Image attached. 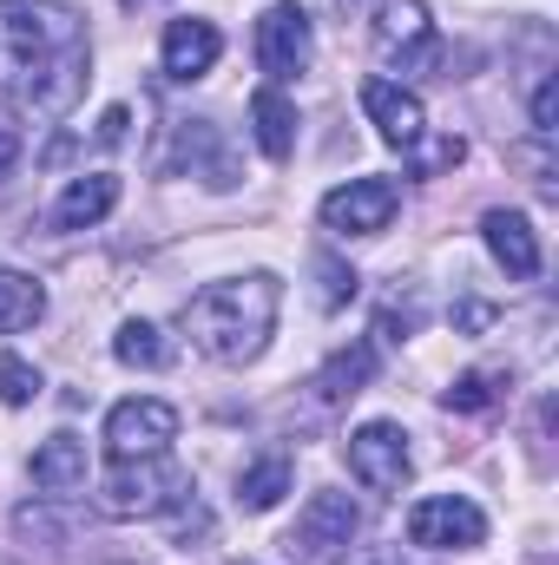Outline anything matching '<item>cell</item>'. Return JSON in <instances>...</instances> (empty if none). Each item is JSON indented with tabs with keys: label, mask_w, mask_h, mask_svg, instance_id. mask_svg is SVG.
Wrapping results in <instances>:
<instances>
[{
	"label": "cell",
	"mask_w": 559,
	"mask_h": 565,
	"mask_svg": "<svg viewBox=\"0 0 559 565\" xmlns=\"http://www.w3.org/2000/svg\"><path fill=\"white\" fill-rule=\"evenodd\" d=\"M113 355H119L126 369H165V362H171V342H165V329H158V322L133 316V322H119Z\"/></svg>",
	"instance_id": "cell-21"
},
{
	"label": "cell",
	"mask_w": 559,
	"mask_h": 565,
	"mask_svg": "<svg viewBox=\"0 0 559 565\" xmlns=\"http://www.w3.org/2000/svg\"><path fill=\"white\" fill-rule=\"evenodd\" d=\"M27 480L46 493V500H66V493H80L86 487V440L80 434H46L40 447H33V460H27Z\"/></svg>",
	"instance_id": "cell-14"
},
{
	"label": "cell",
	"mask_w": 559,
	"mask_h": 565,
	"mask_svg": "<svg viewBox=\"0 0 559 565\" xmlns=\"http://www.w3.org/2000/svg\"><path fill=\"white\" fill-rule=\"evenodd\" d=\"M494 395H500V375H494V369H467L461 382L441 388V408H447V415H481Z\"/></svg>",
	"instance_id": "cell-22"
},
{
	"label": "cell",
	"mask_w": 559,
	"mask_h": 565,
	"mask_svg": "<svg viewBox=\"0 0 559 565\" xmlns=\"http://www.w3.org/2000/svg\"><path fill=\"white\" fill-rule=\"evenodd\" d=\"M409 546L421 553H474L487 546V513L467 493H428L409 507Z\"/></svg>",
	"instance_id": "cell-5"
},
{
	"label": "cell",
	"mask_w": 559,
	"mask_h": 565,
	"mask_svg": "<svg viewBox=\"0 0 559 565\" xmlns=\"http://www.w3.org/2000/svg\"><path fill=\"white\" fill-rule=\"evenodd\" d=\"M178 440V408L158 395H133L106 415V454L113 460H139V454H171Z\"/></svg>",
	"instance_id": "cell-9"
},
{
	"label": "cell",
	"mask_w": 559,
	"mask_h": 565,
	"mask_svg": "<svg viewBox=\"0 0 559 565\" xmlns=\"http://www.w3.org/2000/svg\"><path fill=\"white\" fill-rule=\"evenodd\" d=\"M178 158H184L211 191H231V184H238V158H231V145L218 139L211 119H184V126H178Z\"/></svg>",
	"instance_id": "cell-16"
},
{
	"label": "cell",
	"mask_w": 559,
	"mask_h": 565,
	"mask_svg": "<svg viewBox=\"0 0 559 565\" xmlns=\"http://www.w3.org/2000/svg\"><path fill=\"white\" fill-rule=\"evenodd\" d=\"M376 362H382V349H376L369 335H356L349 349H336V355L316 369V395H323V402H349V395H362V388L376 382Z\"/></svg>",
	"instance_id": "cell-17"
},
{
	"label": "cell",
	"mask_w": 559,
	"mask_h": 565,
	"mask_svg": "<svg viewBox=\"0 0 559 565\" xmlns=\"http://www.w3.org/2000/svg\"><path fill=\"white\" fill-rule=\"evenodd\" d=\"M349 473L369 487V493H402L415 480V454H409V434L402 422H362L349 434Z\"/></svg>",
	"instance_id": "cell-8"
},
{
	"label": "cell",
	"mask_w": 559,
	"mask_h": 565,
	"mask_svg": "<svg viewBox=\"0 0 559 565\" xmlns=\"http://www.w3.org/2000/svg\"><path fill=\"white\" fill-rule=\"evenodd\" d=\"M402 211V184L395 178H349L323 198V231L336 237H382Z\"/></svg>",
	"instance_id": "cell-6"
},
{
	"label": "cell",
	"mask_w": 559,
	"mask_h": 565,
	"mask_svg": "<svg viewBox=\"0 0 559 565\" xmlns=\"http://www.w3.org/2000/svg\"><path fill=\"white\" fill-rule=\"evenodd\" d=\"M481 237H487V257L514 282L540 277V231L527 224V211H487L481 217Z\"/></svg>",
	"instance_id": "cell-13"
},
{
	"label": "cell",
	"mask_w": 559,
	"mask_h": 565,
	"mask_svg": "<svg viewBox=\"0 0 559 565\" xmlns=\"http://www.w3.org/2000/svg\"><path fill=\"white\" fill-rule=\"evenodd\" d=\"M316 270H323V309H342V302L356 296V270H342V264H329V257H323Z\"/></svg>",
	"instance_id": "cell-25"
},
{
	"label": "cell",
	"mask_w": 559,
	"mask_h": 565,
	"mask_svg": "<svg viewBox=\"0 0 559 565\" xmlns=\"http://www.w3.org/2000/svg\"><path fill=\"white\" fill-rule=\"evenodd\" d=\"M376 46L409 60V53H428L434 46V20H428V0H376Z\"/></svg>",
	"instance_id": "cell-15"
},
{
	"label": "cell",
	"mask_w": 559,
	"mask_h": 565,
	"mask_svg": "<svg viewBox=\"0 0 559 565\" xmlns=\"http://www.w3.org/2000/svg\"><path fill=\"white\" fill-rule=\"evenodd\" d=\"M309 60H316V26H309V13H303L296 0H271L264 20H257V66L271 73V86H289V79L309 73Z\"/></svg>",
	"instance_id": "cell-7"
},
{
	"label": "cell",
	"mask_w": 559,
	"mask_h": 565,
	"mask_svg": "<svg viewBox=\"0 0 559 565\" xmlns=\"http://www.w3.org/2000/svg\"><path fill=\"white\" fill-rule=\"evenodd\" d=\"M191 487H198L191 467H178L171 454L113 460V473L99 480V513H106V520H165Z\"/></svg>",
	"instance_id": "cell-3"
},
{
	"label": "cell",
	"mask_w": 559,
	"mask_h": 565,
	"mask_svg": "<svg viewBox=\"0 0 559 565\" xmlns=\"http://www.w3.org/2000/svg\"><path fill=\"white\" fill-rule=\"evenodd\" d=\"M13 164H20V132H0V184H7Z\"/></svg>",
	"instance_id": "cell-27"
},
{
	"label": "cell",
	"mask_w": 559,
	"mask_h": 565,
	"mask_svg": "<svg viewBox=\"0 0 559 565\" xmlns=\"http://www.w3.org/2000/svg\"><path fill=\"white\" fill-rule=\"evenodd\" d=\"M93 79V33L73 0H0V99L53 126Z\"/></svg>",
	"instance_id": "cell-1"
},
{
	"label": "cell",
	"mask_w": 559,
	"mask_h": 565,
	"mask_svg": "<svg viewBox=\"0 0 559 565\" xmlns=\"http://www.w3.org/2000/svg\"><path fill=\"white\" fill-rule=\"evenodd\" d=\"M251 139H257V151L271 164H283L296 151V106L283 99V86H257L251 93Z\"/></svg>",
	"instance_id": "cell-19"
},
{
	"label": "cell",
	"mask_w": 559,
	"mask_h": 565,
	"mask_svg": "<svg viewBox=\"0 0 559 565\" xmlns=\"http://www.w3.org/2000/svg\"><path fill=\"white\" fill-rule=\"evenodd\" d=\"M218 60H224V33H218V20L184 13V20H171L165 40H158V66H165L171 86H198Z\"/></svg>",
	"instance_id": "cell-10"
},
{
	"label": "cell",
	"mask_w": 559,
	"mask_h": 565,
	"mask_svg": "<svg viewBox=\"0 0 559 565\" xmlns=\"http://www.w3.org/2000/svg\"><path fill=\"white\" fill-rule=\"evenodd\" d=\"M126 126H133V106H106V119H99V145H126Z\"/></svg>",
	"instance_id": "cell-26"
},
{
	"label": "cell",
	"mask_w": 559,
	"mask_h": 565,
	"mask_svg": "<svg viewBox=\"0 0 559 565\" xmlns=\"http://www.w3.org/2000/svg\"><path fill=\"white\" fill-rule=\"evenodd\" d=\"M534 132H540V139L559 132V79H540V86H534Z\"/></svg>",
	"instance_id": "cell-24"
},
{
	"label": "cell",
	"mask_w": 559,
	"mask_h": 565,
	"mask_svg": "<svg viewBox=\"0 0 559 565\" xmlns=\"http://www.w3.org/2000/svg\"><path fill=\"white\" fill-rule=\"evenodd\" d=\"M113 211H119V178H113V171H80V178L60 184L46 224H53V231H93V224H106Z\"/></svg>",
	"instance_id": "cell-12"
},
{
	"label": "cell",
	"mask_w": 559,
	"mask_h": 565,
	"mask_svg": "<svg viewBox=\"0 0 559 565\" xmlns=\"http://www.w3.org/2000/svg\"><path fill=\"white\" fill-rule=\"evenodd\" d=\"M40 369L27 362V355H0V402L7 408H27V402H40Z\"/></svg>",
	"instance_id": "cell-23"
},
{
	"label": "cell",
	"mask_w": 559,
	"mask_h": 565,
	"mask_svg": "<svg viewBox=\"0 0 559 565\" xmlns=\"http://www.w3.org/2000/svg\"><path fill=\"white\" fill-rule=\"evenodd\" d=\"M46 316V282L27 270H0V335H20Z\"/></svg>",
	"instance_id": "cell-20"
},
{
	"label": "cell",
	"mask_w": 559,
	"mask_h": 565,
	"mask_svg": "<svg viewBox=\"0 0 559 565\" xmlns=\"http://www.w3.org/2000/svg\"><path fill=\"white\" fill-rule=\"evenodd\" d=\"M126 7H151V0H126Z\"/></svg>",
	"instance_id": "cell-28"
},
{
	"label": "cell",
	"mask_w": 559,
	"mask_h": 565,
	"mask_svg": "<svg viewBox=\"0 0 559 565\" xmlns=\"http://www.w3.org/2000/svg\"><path fill=\"white\" fill-rule=\"evenodd\" d=\"M289 487H296V460H289L283 447L257 454L251 467H238V507H244V513H271V507H283Z\"/></svg>",
	"instance_id": "cell-18"
},
{
	"label": "cell",
	"mask_w": 559,
	"mask_h": 565,
	"mask_svg": "<svg viewBox=\"0 0 559 565\" xmlns=\"http://www.w3.org/2000/svg\"><path fill=\"white\" fill-rule=\"evenodd\" d=\"M362 113H369L376 139L395 145V151H415L428 139V113H421V99L402 79H362Z\"/></svg>",
	"instance_id": "cell-11"
},
{
	"label": "cell",
	"mask_w": 559,
	"mask_h": 565,
	"mask_svg": "<svg viewBox=\"0 0 559 565\" xmlns=\"http://www.w3.org/2000/svg\"><path fill=\"white\" fill-rule=\"evenodd\" d=\"M277 309H283V282L271 270H244V277H218L204 282L184 302V335L204 362L244 369L271 349L277 335Z\"/></svg>",
	"instance_id": "cell-2"
},
{
	"label": "cell",
	"mask_w": 559,
	"mask_h": 565,
	"mask_svg": "<svg viewBox=\"0 0 559 565\" xmlns=\"http://www.w3.org/2000/svg\"><path fill=\"white\" fill-rule=\"evenodd\" d=\"M356 533H362V507L349 493L323 487V493L303 500V513H296L283 546H289V565H342L349 546H356Z\"/></svg>",
	"instance_id": "cell-4"
}]
</instances>
